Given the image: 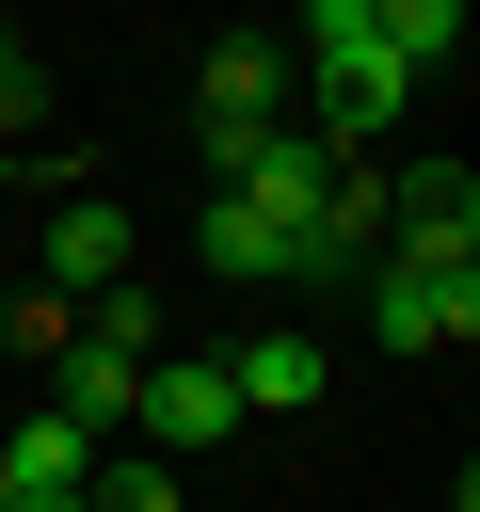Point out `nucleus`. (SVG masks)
<instances>
[{
  "instance_id": "nucleus-1",
  "label": "nucleus",
  "mask_w": 480,
  "mask_h": 512,
  "mask_svg": "<svg viewBox=\"0 0 480 512\" xmlns=\"http://www.w3.org/2000/svg\"><path fill=\"white\" fill-rule=\"evenodd\" d=\"M352 304H368L384 352H464L480 336V240H384L352 272Z\"/></svg>"
},
{
  "instance_id": "nucleus-2",
  "label": "nucleus",
  "mask_w": 480,
  "mask_h": 512,
  "mask_svg": "<svg viewBox=\"0 0 480 512\" xmlns=\"http://www.w3.org/2000/svg\"><path fill=\"white\" fill-rule=\"evenodd\" d=\"M272 128H288V48H272V32H224V48L192 64V144H208V160L240 176V160H256Z\"/></svg>"
},
{
  "instance_id": "nucleus-3",
  "label": "nucleus",
  "mask_w": 480,
  "mask_h": 512,
  "mask_svg": "<svg viewBox=\"0 0 480 512\" xmlns=\"http://www.w3.org/2000/svg\"><path fill=\"white\" fill-rule=\"evenodd\" d=\"M128 432H144L160 464L224 448V432H240V384H224V352H144V384H128Z\"/></svg>"
},
{
  "instance_id": "nucleus-4",
  "label": "nucleus",
  "mask_w": 480,
  "mask_h": 512,
  "mask_svg": "<svg viewBox=\"0 0 480 512\" xmlns=\"http://www.w3.org/2000/svg\"><path fill=\"white\" fill-rule=\"evenodd\" d=\"M112 272H144L128 208H112V192H64V208H48V288L80 304V288H112Z\"/></svg>"
},
{
  "instance_id": "nucleus-5",
  "label": "nucleus",
  "mask_w": 480,
  "mask_h": 512,
  "mask_svg": "<svg viewBox=\"0 0 480 512\" xmlns=\"http://www.w3.org/2000/svg\"><path fill=\"white\" fill-rule=\"evenodd\" d=\"M96 448H112V432H80L64 400L0 416V480H16V496H80V480H96Z\"/></svg>"
},
{
  "instance_id": "nucleus-6",
  "label": "nucleus",
  "mask_w": 480,
  "mask_h": 512,
  "mask_svg": "<svg viewBox=\"0 0 480 512\" xmlns=\"http://www.w3.org/2000/svg\"><path fill=\"white\" fill-rule=\"evenodd\" d=\"M192 256H208V272H240V288H288V208H256V192L224 176V192H208V224H192Z\"/></svg>"
},
{
  "instance_id": "nucleus-7",
  "label": "nucleus",
  "mask_w": 480,
  "mask_h": 512,
  "mask_svg": "<svg viewBox=\"0 0 480 512\" xmlns=\"http://www.w3.org/2000/svg\"><path fill=\"white\" fill-rule=\"evenodd\" d=\"M384 240H480V176L464 160H400L384 176Z\"/></svg>"
},
{
  "instance_id": "nucleus-8",
  "label": "nucleus",
  "mask_w": 480,
  "mask_h": 512,
  "mask_svg": "<svg viewBox=\"0 0 480 512\" xmlns=\"http://www.w3.org/2000/svg\"><path fill=\"white\" fill-rule=\"evenodd\" d=\"M224 384H240V416H304V400H320V336H288V320H272V336H240V352H224Z\"/></svg>"
},
{
  "instance_id": "nucleus-9",
  "label": "nucleus",
  "mask_w": 480,
  "mask_h": 512,
  "mask_svg": "<svg viewBox=\"0 0 480 512\" xmlns=\"http://www.w3.org/2000/svg\"><path fill=\"white\" fill-rule=\"evenodd\" d=\"M368 32H384V64H400V80H448V48H464V0H368Z\"/></svg>"
},
{
  "instance_id": "nucleus-10",
  "label": "nucleus",
  "mask_w": 480,
  "mask_h": 512,
  "mask_svg": "<svg viewBox=\"0 0 480 512\" xmlns=\"http://www.w3.org/2000/svg\"><path fill=\"white\" fill-rule=\"evenodd\" d=\"M80 512H192V480H176L160 448H96V480H80Z\"/></svg>"
},
{
  "instance_id": "nucleus-11",
  "label": "nucleus",
  "mask_w": 480,
  "mask_h": 512,
  "mask_svg": "<svg viewBox=\"0 0 480 512\" xmlns=\"http://www.w3.org/2000/svg\"><path fill=\"white\" fill-rule=\"evenodd\" d=\"M304 64L336 80V64H384V32H368V0H304Z\"/></svg>"
},
{
  "instance_id": "nucleus-12",
  "label": "nucleus",
  "mask_w": 480,
  "mask_h": 512,
  "mask_svg": "<svg viewBox=\"0 0 480 512\" xmlns=\"http://www.w3.org/2000/svg\"><path fill=\"white\" fill-rule=\"evenodd\" d=\"M0 128H48V96H32V48H16V16H0Z\"/></svg>"
}]
</instances>
